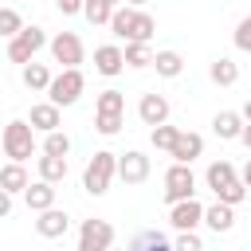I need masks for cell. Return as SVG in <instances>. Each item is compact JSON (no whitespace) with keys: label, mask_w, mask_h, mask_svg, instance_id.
Returning a JSON list of instances; mask_svg holds the SVG:
<instances>
[{"label":"cell","mask_w":251,"mask_h":251,"mask_svg":"<svg viewBox=\"0 0 251 251\" xmlns=\"http://www.w3.org/2000/svg\"><path fill=\"white\" fill-rule=\"evenodd\" d=\"M0 149H4V157H8V161H16V165L31 161V157H35V149H39L31 122H24V118H12V122L4 126V133H0Z\"/></svg>","instance_id":"cell-1"},{"label":"cell","mask_w":251,"mask_h":251,"mask_svg":"<svg viewBox=\"0 0 251 251\" xmlns=\"http://www.w3.org/2000/svg\"><path fill=\"white\" fill-rule=\"evenodd\" d=\"M114 176H118V153L98 149V153H90V161L82 169V192L86 196H106Z\"/></svg>","instance_id":"cell-2"},{"label":"cell","mask_w":251,"mask_h":251,"mask_svg":"<svg viewBox=\"0 0 251 251\" xmlns=\"http://www.w3.org/2000/svg\"><path fill=\"white\" fill-rule=\"evenodd\" d=\"M82 90H86V75H82V67H75V71H59V75L51 78V86H47V102H55V106L63 110V106H75V102L82 98Z\"/></svg>","instance_id":"cell-3"},{"label":"cell","mask_w":251,"mask_h":251,"mask_svg":"<svg viewBox=\"0 0 251 251\" xmlns=\"http://www.w3.org/2000/svg\"><path fill=\"white\" fill-rule=\"evenodd\" d=\"M47 43H51V39H47V31H43L39 24H31V27H24L16 39H8V59L24 67V63H31V59H35Z\"/></svg>","instance_id":"cell-4"},{"label":"cell","mask_w":251,"mask_h":251,"mask_svg":"<svg viewBox=\"0 0 251 251\" xmlns=\"http://www.w3.org/2000/svg\"><path fill=\"white\" fill-rule=\"evenodd\" d=\"M51 59L63 67V71H75V67H82V59H86V47H82V39H78V31H59V35H51Z\"/></svg>","instance_id":"cell-5"},{"label":"cell","mask_w":251,"mask_h":251,"mask_svg":"<svg viewBox=\"0 0 251 251\" xmlns=\"http://www.w3.org/2000/svg\"><path fill=\"white\" fill-rule=\"evenodd\" d=\"M196 196V173L192 165H169L165 173V204H180V200H192Z\"/></svg>","instance_id":"cell-6"},{"label":"cell","mask_w":251,"mask_h":251,"mask_svg":"<svg viewBox=\"0 0 251 251\" xmlns=\"http://www.w3.org/2000/svg\"><path fill=\"white\" fill-rule=\"evenodd\" d=\"M114 247V224L110 220H82L78 224V251H110Z\"/></svg>","instance_id":"cell-7"},{"label":"cell","mask_w":251,"mask_h":251,"mask_svg":"<svg viewBox=\"0 0 251 251\" xmlns=\"http://www.w3.org/2000/svg\"><path fill=\"white\" fill-rule=\"evenodd\" d=\"M169 110H173V106H169V98H165V94H157V90H145V94H141V102H137V118H141L149 129L165 126V122H169Z\"/></svg>","instance_id":"cell-8"},{"label":"cell","mask_w":251,"mask_h":251,"mask_svg":"<svg viewBox=\"0 0 251 251\" xmlns=\"http://www.w3.org/2000/svg\"><path fill=\"white\" fill-rule=\"evenodd\" d=\"M118 176H122L126 184H145V180H149V157H145L141 149L118 153Z\"/></svg>","instance_id":"cell-9"},{"label":"cell","mask_w":251,"mask_h":251,"mask_svg":"<svg viewBox=\"0 0 251 251\" xmlns=\"http://www.w3.org/2000/svg\"><path fill=\"white\" fill-rule=\"evenodd\" d=\"M169 224H173V231H196V227L204 224V204H200L196 196L173 204V208H169Z\"/></svg>","instance_id":"cell-10"},{"label":"cell","mask_w":251,"mask_h":251,"mask_svg":"<svg viewBox=\"0 0 251 251\" xmlns=\"http://www.w3.org/2000/svg\"><path fill=\"white\" fill-rule=\"evenodd\" d=\"M94 71L106 75V78L122 75V71H126V55H122V47H118V43H102V47H94Z\"/></svg>","instance_id":"cell-11"},{"label":"cell","mask_w":251,"mask_h":251,"mask_svg":"<svg viewBox=\"0 0 251 251\" xmlns=\"http://www.w3.org/2000/svg\"><path fill=\"white\" fill-rule=\"evenodd\" d=\"M27 122H31L35 133H55V129L63 126V110H59L55 102H35L31 114H27Z\"/></svg>","instance_id":"cell-12"},{"label":"cell","mask_w":251,"mask_h":251,"mask_svg":"<svg viewBox=\"0 0 251 251\" xmlns=\"http://www.w3.org/2000/svg\"><path fill=\"white\" fill-rule=\"evenodd\" d=\"M169 157H173V165H192L196 157H204V137L192 133V129H180V137H176Z\"/></svg>","instance_id":"cell-13"},{"label":"cell","mask_w":251,"mask_h":251,"mask_svg":"<svg viewBox=\"0 0 251 251\" xmlns=\"http://www.w3.org/2000/svg\"><path fill=\"white\" fill-rule=\"evenodd\" d=\"M67 227H71V216H67L63 208H47V212L35 216V231H39L43 239H63Z\"/></svg>","instance_id":"cell-14"},{"label":"cell","mask_w":251,"mask_h":251,"mask_svg":"<svg viewBox=\"0 0 251 251\" xmlns=\"http://www.w3.org/2000/svg\"><path fill=\"white\" fill-rule=\"evenodd\" d=\"M243 114L239 110H220L216 118H212V133L220 137V141H239V133H243Z\"/></svg>","instance_id":"cell-15"},{"label":"cell","mask_w":251,"mask_h":251,"mask_svg":"<svg viewBox=\"0 0 251 251\" xmlns=\"http://www.w3.org/2000/svg\"><path fill=\"white\" fill-rule=\"evenodd\" d=\"M231 180H239V169H235L227 157H220V161H212V165L204 169V184H208L212 192H220V188L231 184Z\"/></svg>","instance_id":"cell-16"},{"label":"cell","mask_w":251,"mask_h":251,"mask_svg":"<svg viewBox=\"0 0 251 251\" xmlns=\"http://www.w3.org/2000/svg\"><path fill=\"white\" fill-rule=\"evenodd\" d=\"M204 224H208L216 235H227V231L235 227V208L216 200V204H208V208H204Z\"/></svg>","instance_id":"cell-17"},{"label":"cell","mask_w":251,"mask_h":251,"mask_svg":"<svg viewBox=\"0 0 251 251\" xmlns=\"http://www.w3.org/2000/svg\"><path fill=\"white\" fill-rule=\"evenodd\" d=\"M24 204L39 216V212H47V208H55V184H47V180H35V184H27V192H24Z\"/></svg>","instance_id":"cell-18"},{"label":"cell","mask_w":251,"mask_h":251,"mask_svg":"<svg viewBox=\"0 0 251 251\" xmlns=\"http://www.w3.org/2000/svg\"><path fill=\"white\" fill-rule=\"evenodd\" d=\"M208 78H212L216 86H235V82H239V63H235L231 55H220V59H212V67H208Z\"/></svg>","instance_id":"cell-19"},{"label":"cell","mask_w":251,"mask_h":251,"mask_svg":"<svg viewBox=\"0 0 251 251\" xmlns=\"http://www.w3.org/2000/svg\"><path fill=\"white\" fill-rule=\"evenodd\" d=\"M51 78H55V75L47 71V63H35V59H31V63H24V67H20V82H24L27 90H47V86H51Z\"/></svg>","instance_id":"cell-20"},{"label":"cell","mask_w":251,"mask_h":251,"mask_svg":"<svg viewBox=\"0 0 251 251\" xmlns=\"http://www.w3.org/2000/svg\"><path fill=\"white\" fill-rule=\"evenodd\" d=\"M27 184H31V180H27V169H24V165H16V161L0 165V188H4V192L16 196V192H27Z\"/></svg>","instance_id":"cell-21"},{"label":"cell","mask_w":251,"mask_h":251,"mask_svg":"<svg viewBox=\"0 0 251 251\" xmlns=\"http://www.w3.org/2000/svg\"><path fill=\"white\" fill-rule=\"evenodd\" d=\"M35 169H39V180H47V184L67 180V157H47V153H39V157H35Z\"/></svg>","instance_id":"cell-22"},{"label":"cell","mask_w":251,"mask_h":251,"mask_svg":"<svg viewBox=\"0 0 251 251\" xmlns=\"http://www.w3.org/2000/svg\"><path fill=\"white\" fill-rule=\"evenodd\" d=\"M153 31H157V20L149 16V12H133V27H129V39L126 43H149L153 39Z\"/></svg>","instance_id":"cell-23"},{"label":"cell","mask_w":251,"mask_h":251,"mask_svg":"<svg viewBox=\"0 0 251 251\" xmlns=\"http://www.w3.org/2000/svg\"><path fill=\"white\" fill-rule=\"evenodd\" d=\"M122 8V0H86L82 4V16L90 20V24H110V16Z\"/></svg>","instance_id":"cell-24"},{"label":"cell","mask_w":251,"mask_h":251,"mask_svg":"<svg viewBox=\"0 0 251 251\" xmlns=\"http://www.w3.org/2000/svg\"><path fill=\"white\" fill-rule=\"evenodd\" d=\"M122 55H126V67H133V71L153 67V47H149V43H126Z\"/></svg>","instance_id":"cell-25"},{"label":"cell","mask_w":251,"mask_h":251,"mask_svg":"<svg viewBox=\"0 0 251 251\" xmlns=\"http://www.w3.org/2000/svg\"><path fill=\"white\" fill-rule=\"evenodd\" d=\"M153 67H157L161 78H176V75L184 71V59H180L176 51H157V55H153Z\"/></svg>","instance_id":"cell-26"},{"label":"cell","mask_w":251,"mask_h":251,"mask_svg":"<svg viewBox=\"0 0 251 251\" xmlns=\"http://www.w3.org/2000/svg\"><path fill=\"white\" fill-rule=\"evenodd\" d=\"M94 110H98V114H126V94L110 86V90H102V94L94 98Z\"/></svg>","instance_id":"cell-27"},{"label":"cell","mask_w":251,"mask_h":251,"mask_svg":"<svg viewBox=\"0 0 251 251\" xmlns=\"http://www.w3.org/2000/svg\"><path fill=\"white\" fill-rule=\"evenodd\" d=\"M39 153H47V157H67V153H71V137H67L63 129H55V133H43V145H39Z\"/></svg>","instance_id":"cell-28"},{"label":"cell","mask_w":251,"mask_h":251,"mask_svg":"<svg viewBox=\"0 0 251 251\" xmlns=\"http://www.w3.org/2000/svg\"><path fill=\"white\" fill-rule=\"evenodd\" d=\"M126 251H173V243H169L161 231H145V235H137Z\"/></svg>","instance_id":"cell-29"},{"label":"cell","mask_w":251,"mask_h":251,"mask_svg":"<svg viewBox=\"0 0 251 251\" xmlns=\"http://www.w3.org/2000/svg\"><path fill=\"white\" fill-rule=\"evenodd\" d=\"M176 137H180V129L176 126H157V129H149V141H153V149H165V153H173V145H176Z\"/></svg>","instance_id":"cell-30"},{"label":"cell","mask_w":251,"mask_h":251,"mask_svg":"<svg viewBox=\"0 0 251 251\" xmlns=\"http://www.w3.org/2000/svg\"><path fill=\"white\" fill-rule=\"evenodd\" d=\"M24 27H27V24H24V16H20L16 8H0V35H4V39H16Z\"/></svg>","instance_id":"cell-31"},{"label":"cell","mask_w":251,"mask_h":251,"mask_svg":"<svg viewBox=\"0 0 251 251\" xmlns=\"http://www.w3.org/2000/svg\"><path fill=\"white\" fill-rule=\"evenodd\" d=\"M133 12H137V8H129V4H126V8H118V12L110 16V31H114L118 39H129V27H133Z\"/></svg>","instance_id":"cell-32"},{"label":"cell","mask_w":251,"mask_h":251,"mask_svg":"<svg viewBox=\"0 0 251 251\" xmlns=\"http://www.w3.org/2000/svg\"><path fill=\"white\" fill-rule=\"evenodd\" d=\"M122 126H126V114H98V110H94V129H98L102 137L122 133Z\"/></svg>","instance_id":"cell-33"},{"label":"cell","mask_w":251,"mask_h":251,"mask_svg":"<svg viewBox=\"0 0 251 251\" xmlns=\"http://www.w3.org/2000/svg\"><path fill=\"white\" fill-rule=\"evenodd\" d=\"M216 200L235 208V204H243V200H247V184H243V180H231V184H224V188L216 192Z\"/></svg>","instance_id":"cell-34"},{"label":"cell","mask_w":251,"mask_h":251,"mask_svg":"<svg viewBox=\"0 0 251 251\" xmlns=\"http://www.w3.org/2000/svg\"><path fill=\"white\" fill-rule=\"evenodd\" d=\"M173 251H204V239H200L196 231H176V243H173Z\"/></svg>","instance_id":"cell-35"},{"label":"cell","mask_w":251,"mask_h":251,"mask_svg":"<svg viewBox=\"0 0 251 251\" xmlns=\"http://www.w3.org/2000/svg\"><path fill=\"white\" fill-rule=\"evenodd\" d=\"M231 39H235V47H239V51H247V55H251V16H243V20L235 24V35H231Z\"/></svg>","instance_id":"cell-36"},{"label":"cell","mask_w":251,"mask_h":251,"mask_svg":"<svg viewBox=\"0 0 251 251\" xmlns=\"http://www.w3.org/2000/svg\"><path fill=\"white\" fill-rule=\"evenodd\" d=\"M55 8H59L63 16H78V12H82V0H55Z\"/></svg>","instance_id":"cell-37"},{"label":"cell","mask_w":251,"mask_h":251,"mask_svg":"<svg viewBox=\"0 0 251 251\" xmlns=\"http://www.w3.org/2000/svg\"><path fill=\"white\" fill-rule=\"evenodd\" d=\"M8 216H12V192L0 188V220H8Z\"/></svg>","instance_id":"cell-38"},{"label":"cell","mask_w":251,"mask_h":251,"mask_svg":"<svg viewBox=\"0 0 251 251\" xmlns=\"http://www.w3.org/2000/svg\"><path fill=\"white\" fill-rule=\"evenodd\" d=\"M239 180H243V184H247V188H251V157H247V161H243V173H239Z\"/></svg>","instance_id":"cell-39"},{"label":"cell","mask_w":251,"mask_h":251,"mask_svg":"<svg viewBox=\"0 0 251 251\" xmlns=\"http://www.w3.org/2000/svg\"><path fill=\"white\" fill-rule=\"evenodd\" d=\"M239 141L247 145V153H251V126H243V133H239Z\"/></svg>","instance_id":"cell-40"},{"label":"cell","mask_w":251,"mask_h":251,"mask_svg":"<svg viewBox=\"0 0 251 251\" xmlns=\"http://www.w3.org/2000/svg\"><path fill=\"white\" fill-rule=\"evenodd\" d=\"M239 114H243V122H247V126H251V98H247V102H243V110H239Z\"/></svg>","instance_id":"cell-41"},{"label":"cell","mask_w":251,"mask_h":251,"mask_svg":"<svg viewBox=\"0 0 251 251\" xmlns=\"http://www.w3.org/2000/svg\"><path fill=\"white\" fill-rule=\"evenodd\" d=\"M126 4H129V8H141V4H149V0H126Z\"/></svg>","instance_id":"cell-42"},{"label":"cell","mask_w":251,"mask_h":251,"mask_svg":"<svg viewBox=\"0 0 251 251\" xmlns=\"http://www.w3.org/2000/svg\"><path fill=\"white\" fill-rule=\"evenodd\" d=\"M247 200H251V188H247Z\"/></svg>","instance_id":"cell-43"},{"label":"cell","mask_w":251,"mask_h":251,"mask_svg":"<svg viewBox=\"0 0 251 251\" xmlns=\"http://www.w3.org/2000/svg\"><path fill=\"white\" fill-rule=\"evenodd\" d=\"M110 251H118V247H110Z\"/></svg>","instance_id":"cell-44"},{"label":"cell","mask_w":251,"mask_h":251,"mask_svg":"<svg viewBox=\"0 0 251 251\" xmlns=\"http://www.w3.org/2000/svg\"><path fill=\"white\" fill-rule=\"evenodd\" d=\"M0 157H4V149H0Z\"/></svg>","instance_id":"cell-45"},{"label":"cell","mask_w":251,"mask_h":251,"mask_svg":"<svg viewBox=\"0 0 251 251\" xmlns=\"http://www.w3.org/2000/svg\"><path fill=\"white\" fill-rule=\"evenodd\" d=\"M82 4H86V0H82Z\"/></svg>","instance_id":"cell-46"}]
</instances>
